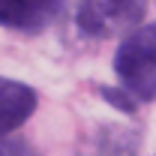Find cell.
Listing matches in <instances>:
<instances>
[{
    "instance_id": "1",
    "label": "cell",
    "mask_w": 156,
    "mask_h": 156,
    "mask_svg": "<svg viewBox=\"0 0 156 156\" xmlns=\"http://www.w3.org/2000/svg\"><path fill=\"white\" fill-rule=\"evenodd\" d=\"M114 72L120 90L135 105L156 99V24L132 30L117 45Z\"/></svg>"
},
{
    "instance_id": "2",
    "label": "cell",
    "mask_w": 156,
    "mask_h": 156,
    "mask_svg": "<svg viewBox=\"0 0 156 156\" xmlns=\"http://www.w3.org/2000/svg\"><path fill=\"white\" fill-rule=\"evenodd\" d=\"M147 15V0H81L78 27L93 39H108L123 30H132Z\"/></svg>"
},
{
    "instance_id": "3",
    "label": "cell",
    "mask_w": 156,
    "mask_h": 156,
    "mask_svg": "<svg viewBox=\"0 0 156 156\" xmlns=\"http://www.w3.org/2000/svg\"><path fill=\"white\" fill-rule=\"evenodd\" d=\"M60 12V0H0V24L12 30L36 33Z\"/></svg>"
},
{
    "instance_id": "4",
    "label": "cell",
    "mask_w": 156,
    "mask_h": 156,
    "mask_svg": "<svg viewBox=\"0 0 156 156\" xmlns=\"http://www.w3.org/2000/svg\"><path fill=\"white\" fill-rule=\"evenodd\" d=\"M33 111H36V90L12 78H0V135L27 123Z\"/></svg>"
},
{
    "instance_id": "5",
    "label": "cell",
    "mask_w": 156,
    "mask_h": 156,
    "mask_svg": "<svg viewBox=\"0 0 156 156\" xmlns=\"http://www.w3.org/2000/svg\"><path fill=\"white\" fill-rule=\"evenodd\" d=\"M0 156H39L27 141L21 138H3L0 135Z\"/></svg>"
}]
</instances>
